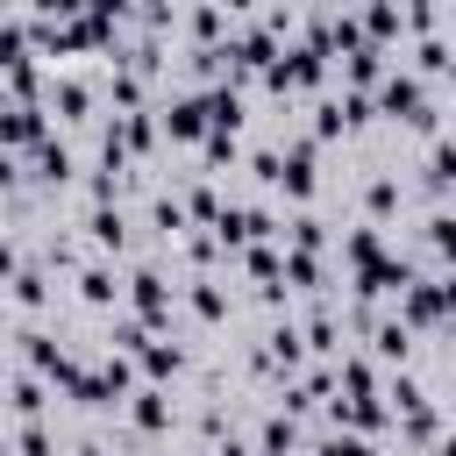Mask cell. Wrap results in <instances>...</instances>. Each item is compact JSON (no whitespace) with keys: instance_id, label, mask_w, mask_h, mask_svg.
Wrapping results in <instances>:
<instances>
[{"instance_id":"cell-5","label":"cell","mask_w":456,"mask_h":456,"mask_svg":"<svg viewBox=\"0 0 456 456\" xmlns=\"http://www.w3.org/2000/svg\"><path fill=\"white\" fill-rule=\"evenodd\" d=\"M36 135H43L36 107H0V142H36Z\"/></svg>"},{"instance_id":"cell-22","label":"cell","mask_w":456,"mask_h":456,"mask_svg":"<svg viewBox=\"0 0 456 456\" xmlns=\"http://www.w3.org/2000/svg\"><path fill=\"white\" fill-rule=\"evenodd\" d=\"M21 456H57V449H50V428L28 420V428H21Z\"/></svg>"},{"instance_id":"cell-19","label":"cell","mask_w":456,"mask_h":456,"mask_svg":"<svg viewBox=\"0 0 456 456\" xmlns=\"http://www.w3.org/2000/svg\"><path fill=\"white\" fill-rule=\"evenodd\" d=\"M314 456H370V442H363V435H328Z\"/></svg>"},{"instance_id":"cell-16","label":"cell","mask_w":456,"mask_h":456,"mask_svg":"<svg viewBox=\"0 0 456 456\" xmlns=\"http://www.w3.org/2000/svg\"><path fill=\"white\" fill-rule=\"evenodd\" d=\"M142 363H150L157 378H171V370H178L185 356H178V349H164V342H142Z\"/></svg>"},{"instance_id":"cell-7","label":"cell","mask_w":456,"mask_h":456,"mask_svg":"<svg viewBox=\"0 0 456 456\" xmlns=\"http://www.w3.org/2000/svg\"><path fill=\"white\" fill-rule=\"evenodd\" d=\"M406 349H413V328H406V321H385V328H378V356H385V363H406Z\"/></svg>"},{"instance_id":"cell-8","label":"cell","mask_w":456,"mask_h":456,"mask_svg":"<svg viewBox=\"0 0 456 456\" xmlns=\"http://www.w3.org/2000/svg\"><path fill=\"white\" fill-rule=\"evenodd\" d=\"M264 356H271L278 370H299V328H292V321H285V328H271V349H264Z\"/></svg>"},{"instance_id":"cell-2","label":"cell","mask_w":456,"mask_h":456,"mask_svg":"<svg viewBox=\"0 0 456 456\" xmlns=\"http://www.w3.org/2000/svg\"><path fill=\"white\" fill-rule=\"evenodd\" d=\"M128 299L142 306V321H164V306H171V292H164L157 271H135V278H128Z\"/></svg>"},{"instance_id":"cell-14","label":"cell","mask_w":456,"mask_h":456,"mask_svg":"<svg viewBox=\"0 0 456 456\" xmlns=\"http://www.w3.org/2000/svg\"><path fill=\"white\" fill-rule=\"evenodd\" d=\"M7 285H14V299H21V306H43V292H50V285H43V271H14Z\"/></svg>"},{"instance_id":"cell-4","label":"cell","mask_w":456,"mask_h":456,"mask_svg":"<svg viewBox=\"0 0 456 456\" xmlns=\"http://www.w3.org/2000/svg\"><path fill=\"white\" fill-rule=\"evenodd\" d=\"M86 235H93L100 249H121V242H128V221H121V207H93V214H86Z\"/></svg>"},{"instance_id":"cell-18","label":"cell","mask_w":456,"mask_h":456,"mask_svg":"<svg viewBox=\"0 0 456 456\" xmlns=\"http://www.w3.org/2000/svg\"><path fill=\"white\" fill-rule=\"evenodd\" d=\"M428 242H435L442 256H456V214H435V221H428Z\"/></svg>"},{"instance_id":"cell-13","label":"cell","mask_w":456,"mask_h":456,"mask_svg":"<svg viewBox=\"0 0 456 456\" xmlns=\"http://www.w3.org/2000/svg\"><path fill=\"white\" fill-rule=\"evenodd\" d=\"M428 178L435 185H456V142H435L428 150Z\"/></svg>"},{"instance_id":"cell-1","label":"cell","mask_w":456,"mask_h":456,"mask_svg":"<svg viewBox=\"0 0 456 456\" xmlns=\"http://www.w3.org/2000/svg\"><path fill=\"white\" fill-rule=\"evenodd\" d=\"M164 128H171L178 142H192V135H207V100H192V93H178V100L164 107Z\"/></svg>"},{"instance_id":"cell-10","label":"cell","mask_w":456,"mask_h":456,"mask_svg":"<svg viewBox=\"0 0 456 456\" xmlns=\"http://www.w3.org/2000/svg\"><path fill=\"white\" fill-rule=\"evenodd\" d=\"M385 399H392V413H406V420H413V413H420V406H428V399H420V385H413V378H392V385H385Z\"/></svg>"},{"instance_id":"cell-15","label":"cell","mask_w":456,"mask_h":456,"mask_svg":"<svg viewBox=\"0 0 456 456\" xmlns=\"http://www.w3.org/2000/svg\"><path fill=\"white\" fill-rule=\"evenodd\" d=\"M192 314H200V321H221V314H228V299H221L214 285H192Z\"/></svg>"},{"instance_id":"cell-26","label":"cell","mask_w":456,"mask_h":456,"mask_svg":"<svg viewBox=\"0 0 456 456\" xmlns=\"http://www.w3.org/2000/svg\"><path fill=\"white\" fill-rule=\"evenodd\" d=\"M442 456H456V435H449V442H442Z\"/></svg>"},{"instance_id":"cell-6","label":"cell","mask_w":456,"mask_h":456,"mask_svg":"<svg viewBox=\"0 0 456 456\" xmlns=\"http://www.w3.org/2000/svg\"><path fill=\"white\" fill-rule=\"evenodd\" d=\"M78 292H86L93 306H107V299H121V285H114V271H107V264H86V278H78Z\"/></svg>"},{"instance_id":"cell-17","label":"cell","mask_w":456,"mask_h":456,"mask_svg":"<svg viewBox=\"0 0 456 456\" xmlns=\"http://www.w3.org/2000/svg\"><path fill=\"white\" fill-rule=\"evenodd\" d=\"M14 413H28V420L43 413V378H21V385H14Z\"/></svg>"},{"instance_id":"cell-11","label":"cell","mask_w":456,"mask_h":456,"mask_svg":"<svg viewBox=\"0 0 456 456\" xmlns=\"http://www.w3.org/2000/svg\"><path fill=\"white\" fill-rule=\"evenodd\" d=\"M36 171H43V178H71V150H64V142H43V150H36Z\"/></svg>"},{"instance_id":"cell-3","label":"cell","mask_w":456,"mask_h":456,"mask_svg":"<svg viewBox=\"0 0 456 456\" xmlns=\"http://www.w3.org/2000/svg\"><path fill=\"white\" fill-rule=\"evenodd\" d=\"M299 449V428H292V413H271L264 428H256V456H292Z\"/></svg>"},{"instance_id":"cell-9","label":"cell","mask_w":456,"mask_h":456,"mask_svg":"<svg viewBox=\"0 0 456 456\" xmlns=\"http://www.w3.org/2000/svg\"><path fill=\"white\" fill-rule=\"evenodd\" d=\"M128 413H135V428H150V435H157V428L171 420V406H164V392H135V406H128Z\"/></svg>"},{"instance_id":"cell-25","label":"cell","mask_w":456,"mask_h":456,"mask_svg":"<svg viewBox=\"0 0 456 456\" xmlns=\"http://www.w3.org/2000/svg\"><path fill=\"white\" fill-rule=\"evenodd\" d=\"M214 456H256V449H249V442H221Z\"/></svg>"},{"instance_id":"cell-20","label":"cell","mask_w":456,"mask_h":456,"mask_svg":"<svg viewBox=\"0 0 456 456\" xmlns=\"http://www.w3.org/2000/svg\"><path fill=\"white\" fill-rule=\"evenodd\" d=\"M285 278H292V285H314V278H321V264H314L306 249H292V256H285Z\"/></svg>"},{"instance_id":"cell-27","label":"cell","mask_w":456,"mask_h":456,"mask_svg":"<svg viewBox=\"0 0 456 456\" xmlns=\"http://www.w3.org/2000/svg\"><path fill=\"white\" fill-rule=\"evenodd\" d=\"M78 456H100V449H78Z\"/></svg>"},{"instance_id":"cell-21","label":"cell","mask_w":456,"mask_h":456,"mask_svg":"<svg viewBox=\"0 0 456 456\" xmlns=\"http://www.w3.org/2000/svg\"><path fill=\"white\" fill-rule=\"evenodd\" d=\"M57 107H64V114H86V86H78V78H57Z\"/></svg>"},{"instance_id":"cell-23","label":"cell","mask_w":456,"mask_h":456,"mask_svg":"<svg viewBox=\"0 0 456 456\" xmlns=\"http://www.w3.org/2000/svg\"><path fill=\"white\" fill-rule=\"evenodd\" d=\"M306 342H314V349L328 356V349H335V321H328V314H314V328H306Z\"/></svg>"},{"instance_id":"cell-24","label":"cell","mask_w":456,"mask_h":456,"mask_svg":"<svg viewBox=\"0 0 456 456\" xmlns=\"http://www.w3.org/2000/svg\"><path fill=\"white\" fill-rule=\"evenodd\" d=\"M420 71H449V43H420Z\"/></svg>"},{"instance_id":"cell-12","label":"cell","mask_w":456,"mask_h":456,"mask_svg":"<svg viewBox=\"0 0 456 456\" xmlns=\"http://www.w3.org/2000/svg\"><path fill=\"white\" fill-rule=\"evenodd\" d=\"M363 207H370V214H392V207H399V178H370V185H363Z\"/></svg>"}]
</instances>
